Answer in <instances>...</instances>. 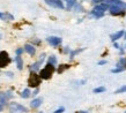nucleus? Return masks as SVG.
Masks as SVG:
<instances>
[{
	"label": "nucleus",
	"mask_w": 126,
	"mask_h": 113,
	"mask_svg": "<svg viewBox=\"0 0 126 113\" xmlns=\"http://www.w3.org/2000/svg\"><path fill=\"white\" fill-rule=\"evenodd\" d=\"M53 72H54L53 65L47 64L45 67H44L42 71H41L39 77H41V79H44V80H47V79H50V77L52 76V73H53Z\"/></svg>",
	"instance_id": "f257e3e1"
},
{
	"label": "nucleus",
	"mask_w": 126,
	"mask_h": 113,
	"mask_svg": "<svg viewBox=\"0 0 126 113\" xmlns=\"http://www.w3.org/2000/svg\"><path fill=\"white\" fill-rule=\"evenodd\" d=\"M11 62V58L8 56L7 52H0V68H4L6 66H8V64Z\"/></svg>",
	"instance_id": "f03ea898"
},
{
	"label": "nucleus",
	"mask_w": 126,
	"mask_h": 113,
	"mask_svg": "<svg viewBox=\"0 0 126 113\" xmlns=\"http://www.w3.org/2000/svg\"><path fill=\"white\" fill-rule=\"evenodd\" d=\"M41 83V77H39V75H37V74H35V73H32L30 75V77H29V80H28V84H29V87H38V84Z\"/></svg>",
	"instance_id": "7ed1b4c3"
},
{
	"label": "nucleus",
	"mask_w": 126,
	"mask_h": 113,
	"mask_svg": "<svg viewBox=\"0 0 126 113\" xmlns=\"http://www.w3.org/2000/svg\"><path fill=\"white\" fill-rule=\"evenodd\" d=\"M45 2L51 7H56L59 9H64V4L61 0H45Z\"/></svg>",
	"instance_id": "20e7f679"
},
{
	"label": "nucleus",
	"mask_w": 126,
	"mask_h": 113,
	"mask_svg": "<svg viewBox=\"0 0 126 113\" xmlns=\"http://www.w3.org/2000/svg\"><path fill=\"white\" fill-rule=\"evenodd\" d=\"M46 41H47V43H49L50 45L58 46V45H60L61 38L60 37H56V36H51V37H47V38H46Z\"/></svg>",
	"instance_id": "39448f33"
},
{
	"label": "nucleus",
	"mask_w": 126,
	"mask_h": 113,
	"mask_svg": "<svg viewBox=\"0 0 126 113\" xmlns=\"http://www.w3.org/2000/svg\"><path fill=\"white\" fill-rule=\"evenodd\" d=\"M109 11H110V13L112 14V15H120V14L124 13V9H123L122 7H119V6H115V5L110 6V7H109Z\"/></svg>",
	"instance_id": "423d86ee"
},
{
	"label": "nucleus",
	"mask_w": 126,
	"mask_h": 113,
	"mask_svg": "<svg viewBox=\"0 0 126 113\" xmlns=\"http://www.w3.org/2000/svg\"><path fill=\"white\" fill-rule=\"evenodd\" d=\"M109 7H110V6H109V4H107V2H105V4H98L93 11L96 12V13H103L104 14V12L108 11Z\"/></svg>",
	"instance_id": "0eeeda50"
},
{
	"label": "nucleus",
	"mask_w": 126,
	"mask_h": 113,
	"mask_svg": "<svg viewBox=\"0 0 126 113\" xmlns=\"http://www.w3.org/2000/svg\"><path fill=\"white\" fill-rule=\"evenodd\" d=\"M11 109H14V110H16V111H19V112H27V109H26L24 106L17 104V103H12Z\"/></svg>",
	"instance_id": "6e6552de"
},
{
	"label": "nucleus",
	"mask_w": 126,
	"mask_h": 113,
	"mask_svg": "<svg viewBox=\"0 0 126 113\" xmlns=\"http://www.w3.org/2000/svg\"><path fill=\"white\" fill-rule=\"evenodd\" d=\"M24 51H26L28 54H30V56H34L35 52H36L35 47L32 45H30V44H26V45H24Z\"/></svg>",
	"instance_id": "1a4fd4ad"
},
{
	"label": "nucleus",
	"mask_w": 126,
	"mask_h": 113,
	"mask_svg": "<svg viewBox=\"0 0 126 113\" xmlns=\"http://www.w3.org/2000/svg\"><path fill=\"white\" fill-rule=\"evenodd\" d=\"M44 56H45V54H42V56H41V59H39V61H37V62H35V64L30 67L31 71H37V69H38L39 66H41V64H42L43 60H44Z\"/></svg>",
	"instance_id": "9d476101"
},
{
	"label": "nucleus",
	"mask_w": 126,
	"mask_h": 113,
	"mask_svg": "<svg viewBox=\"0 0 126 113\" xmlns=\"http://www.w3.org/2000/svg\"><path fill=\"white\" fill-rule=\"evenodd\" d=\"M123 35H124V31L123 30H120V31H117L116 34H113V35H111V41L115 43L116 41H118L119 38H122L123 37Z\"/></svg>",
	"instance_id": "9b49d317"
},
{
	"label": "nucleus",
	"mask_w": 126,
	"mask_h": 113,
	"mask_svg": "<svg viewBox=\"0 0 126 113\" xmlns=\"http://www.w3.org/2000/svg\"><path fill=\"white\" fill-rule=\"evenodd\" d=\"M41 104H42V98H36V99H34L30 103V106H31V109H37Z\"/></svg>",
	"instance_id": "f8f14e48"
},
{
	"label": "nucleus",
	"mask_w": 126,
	"mask_h": 113,
	"mask_svg": "<svg viewBox=\"0 0 126 113\" xmlns=\"http://www.w3.org/2000/svg\"><path fill=\"white\" fill-rule=\"evenodd\" d=\"M0 19L1 20H14V16L11 15L9 13H0Z\"/></svg>",
	"instance_id": "ddd939ff"
},
{
	"label": "nucleus",
	"mask_w": 126,
	"mask_h": 113,
	"mask_svg": "<svg viewBox=\"0 0 126 113\" xmlns=\"http://www.w3.org/2000/svg\"><path fill=\"white\" fill-rule=\"evenodd\" d=\"M15 61H16V64H17V68L19 69H22L23 68V61H22V58L20 56H17L15 58Z\"/></svg>",
	"instance_id": "4468645a"
},
{
	"label": "nucleus",
	"mask_w": 126,
	"mask_h": 113,
	"mask_svg": "<svg viewBox=\"0 0 126 113\" xmlns=\"http://www.w3.org/2000/svg\"><path fill=\"white\" fill-rule=\"evenodd\" d=\"M7 95H6V92H0V104H5V103L7 102Z\"/></svg>",
	"instance_id": "2eb2a0df"
},
{
	"label": "nucleus",
	"mask_w": 126,
	"mask_h": 113,
	"mask_svg": "<svg viewBox=\"0 0 126 113\" xmlns=\"http://www.w3.org/2000/svg\"><path fill=\"white\" fill-rule=\"evenodd\" d=\"M30 90H29V89H24V90H23V92L22 94H21V97L22 98H28L29 97V96H30Z\"/></svg>",
	"instance_id": "dca6fc26"
},
{
	"label": "nucleus",
	"mask_w": 126,
	"mask_h": 113,
	"mask_svg": "<svg viewBox=\"0 0 126 113\" xmlns=\"http://www.w3.org/2000/svg\"><path fill=\"white\" fill-rule=\"evenodd\" d=\"M66 2H67V9H71L74 5L77 4L75 0H66Z\"/></svg>",
	"instance_id": "f3484780"
},
{
	"label": "nucleus",
	"mask_w": 126,
	"mask_h": 113,
	"mask_svg": "<svg viewBox=\"0 0 126 113\" xmlns=\"http://www.w3.org/2000/svg\"><path fill=\"white\" fill-rule=\"evenodd\" d=\"M49 64H51V65H56L57 64V58L54 56H51L49 58Z\"/></svg>",
	"instance_id": "a211bd4d"
},
{
	"label": "nucleus",
	"mask_w": 126,
	"mask_h": 113,
	"mask_svg": "<svg viewBox=\"0 0 126 113\" xmlns=\"http://www.w3.org/2000/svg\"><path fill=\"white\" fill-rule=\"evenodd\" d=\"M104 91H105V88H104V87H99V88H96V89H94V92H95V94L104 92Z\"/></svg>",
	"instance_id": "6ab92c4d"
},
{
	"label": "nucleus",
	"mask_w": 126,
	"mask_h": 113,
	"mask_svg": "<svg viewBox=\"0 0 126 113\" xmlns=\"http://www.w3.org/2000/svg\"><path fill=\"white\" fill-rule=\"evenodd\" d=\"M123 92H126V85H123L122 88H119L118 90H116L115 94H123Z\"/></svg>",
	"instance_id": "aec40b11"
},
{
	"label": "nucleus",
	"mask_w": 126,
	"mask_h": 113,
	"mask_svg": "<svg viewBox=\"0 0 126 113\" xmlns=\"http://www.w3.org/2000/svg\"><path fill=\"white\" fill-rule=\"evenodd\" d=\"M92 15H94V16H95V17H97V19H99V17H102V16H103L104 14H103V13H96V12H94V11H93V12H92Z\"/></svg>",
	"instance_id": "412c9836"
},
{
	"label": "nucleus",
	"mask_w": 126,
	"mask_h": 113,
	"mask_svg": "<svg viewBox=\"0 0 126 113\" xmlns=\"http://www.w3.org/2000/svg\"><path fill=\"white\" fill-rule=\"evenodd\" d=\"M123 71H124V68H123V67H118V68L112 69V73H119V72H123Z\"/></svg>",
	"instance_id": "4be33fe9"
},
{
	"label": "nucleus",
	"mask_w": 126,
	"mask_h": 113,
	"mask_svg": "<svg viewBox=\"0 0 126 113\" xmlns=\"http://www.w3.org/2000/svg\"><path fill=\"white\" fill-rule=\"evenodd\" d=\"M74 6H75V9H77V12H82V9H83L81 5H78V4H75V5H74Z\"/></svg>",
	"instance_id": "5701e85b"
},
{
	"label": "nucleus",
	"mask_w": 126,
	"mask_h": 113,
	"mask_svg": "<svg viewBox=\"0 0 126 113\" xmlns=\"http://www.w3.org/2000/svg\"><path fill=\"white\" fill-rule=\"evenodd\" d=\"M68 67H69L68 65H63V67H61V68H59V71H58V72H59V73H61V72H63V71H64V69H66V68H68Z\"/></svg>",
	"instance_id": "b1692460"
},
{
	"label": "nucleus",
	"mask_w": 126,
	"mask_h": 113,
	"mask_svg": "<svg viewBox=\"0 0 126 113\" xmlns=\"http://www.w3.org/2000/svg\"><path fill=\"white\" fill-rule=\"evenodd\" d=\"M64 107H60V109H58V110H56V111H54V113H63L64 112Z\"/></svg>",
	"instance_id": "393cba45"
},
{
	"label": "nucleus",
	"mask_w": 126,
	"mask_h": 113,
	"mask_svg": "<svg viewBox=\"0 0 126 113\" xmlns=\"http://www.w3.org/2000/svg\"><path fill=\"white\" fill-rule=\"evenodd\" d=\"M102 1H107V0H93V2L95 5H98V4H101Z\"/></svg>",
	"instance_id": "a878e982"
},
{
	"label": "nucleus",
	"mask_w": 126,
	"mask_h": 113,
	"mask_svg": "<svg viewBox=\"0 0 126 113\" xmlns=\"http://www.w3.org/2000/svg\"><path fill=\"white\" fill-rule=\"evenodd\" d=\"M23 52V49H17L16 50V54H17V56H21V53Z\"/></svg>",
	"instance_id": "bb28decb"
},
{
	"label": "nucleus",
	"mask_w": 126,
	"mask_h": 113,
	"mask_svg": "<svg viewBox=\"0 0 126 113\" xmlns=\"http://www.w3.org/2000/svg\"><path fill=\"white\" fill-rule=\"evenodd\" d=\"M105 64H107V60H102L98 62V65H105Z\"/></svg>",
	"instance_id": "cd10ccee"
},
{
	"label": "nucleus",
	"mask_w": 126,
	"mask_h": 113,
	"mask_svg": "<svg viewBox=\"0 0 126 113\" xmlns=\"http://www.w3.org/2000/svg\"><path fill=\"white\" fill-rule=\"evenodd\" d=\"M11 113H20V112L16 111V110H14V109H11Z\"/></svg>",
	"instance_id": "c85d7f7f"
},
{
	"label": "nucleus",
	"mask_w": 126,
	"mask_h": 113,
	"mask_svg": "<svg viewBox=\"0 0 126 113\" xmlns=\"http://www.w3.org/2000/svg\"><path fill=\"white\" fill-rule=\"evenodd\" d=\"M113 46H115L116 49H118V47H119V45H118V44H117V43H116V42H115V44H113Z\"/></svg>",
	"instance_id": "c756f323"
},
{
	"label": "nucleus",
	"mask_w": 126,
	"mask_h": 113,
	"mask_svg": "<svg viewBox=\"0 0 126 113\" xmlns=\"http://www.w3.org/2000/svg\"><path fill=\"white\" fill-rule=\"evenodd\" d=\"M37 94H38V89H36V90H35V92L32 95H37Z\"/></svg>",
	"instance_id": "7c9ffc66"
},
{
	"label": "nucleus",
	"mask_w": 126,
	"mask_h": 113,
	"mask_svg": "<svg viewBox=\"0 0 126 113\" xmlns=\"http://www.w3.org/2000/svg\"><path fill=\"white\" fill-rule=\"evenodd\" d=\"M123 36H124V39H126V32L125 31H124V35H123Z\"/></svg>",
	"instance_id": "2f4dec72"
},
{
	"label": "nucleus",
	"mask_w": 126,
	"mask_h": 113,
	"mask_svg": "<svg viewBox=\"0 0 126 113\" xmlns=\"http://www.w3.org/2000/svg\"><path fill=\"white\" fill-rule=\"evenodd\" d=\"M78 113H88L87 111H81V112H78Z\"/></svg>",
	"instance_id": "473e14b6"
},
{
	"label": "nucleus",
	"mask_w": 126,
	"mask_h": 113,
	"mask_svg": "<svg viewBox=\"0 0 126 113\" xmlns=\"http://www.w3.org/2000/svg\"><path fill=\"white\" fill-rule=\"evenodd\" d=\"M0 111H2V105L0 104Z\"/></svg>",
	"instance_id": "72a5a7b5"
},
{
	"label": "nucleus",
	"mask_w": 126,
	"mask_h": 113,
	"mask_svg": "<svg viewBox=\"0 0 126 113\" xmlns=\"http://www.w3.org/2000/svg\"><path fill=\"white\" fill-rule=\"evenodd\" d=\"M124 47H125V49H126V44H125V46H124Z\"/></svg>",
	"instance_id": "f704fd0d"
},
{
	"label": "nucleus",
	"mask_w": 126,
	"mask_h": 113,
	"mask_svg": "<svg viewBox=\"0 0 126 113\" xmlns=\"http://www.w3.org/2000/svg\"><path fill=\"white\" fill-rule=\"evenodd\" d=\"M0 39H1V35H0Z\"/></svg>",
	"instance_id": "c9c22d12"
},
{
	"label": "nucleus",
	"mask_w": 126,
	"mask_h": 113,
	"mask_svg": "<svg viewBox=\"0 0 126 113\" xmlns=\"http://www.w3.org/2000/svg\"><path fill=\"white\" fill-rule=\"evenodd\" d=\"M39 113H42V112H39Z\"/></svg>",
	"instance_id": "e433bc0d"
},
{
	"label": "nucleus",
	"mask_w": 126,
	"mask_h": 113,
	"mask_svg": "<svg viewBox=\"0 0 126 113\" xmlns=\"http://www.w3.org/2000/svg\"><path fill=\"white\" fill-rule=\"evenodd\" d=\"M125 113H126V111H125Z\"/></svg>",
	"instance_id": "4c0bfd02"
}]
</instances>
